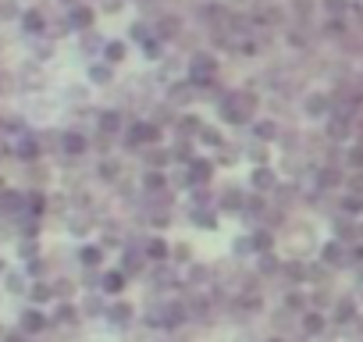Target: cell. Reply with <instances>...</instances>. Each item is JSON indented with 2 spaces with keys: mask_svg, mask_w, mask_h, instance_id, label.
<instances>
[{
  "mask_svg": "<svg viewBox=\"0 0 363 342\" xmlns=\"http://www.w3.org/2000/svg\"><path fill=\"white\" fill-rule=\"evenodd\" d=\"M253 114V96L249 93H235L228 96V103H224V118H232V122H242V118Z\"/></svg>",
  "mask_w": 363,
  "mask_h": 342,
  "instance_id": "obj_1",
  "label": "cell"
},
{
  "mask_svg": "<svg viewBox=\"0 0 363 342\" xmlns=\"http://www.w3.org/2000/svg\"><path fill=\"white\" fill-rule=\"evenodd\" d=\"M192 75H196V79H210V75H214V64H210V61H196Z\"/></svg>",
  "mask_w": 363,
  "mask_h": 342,
  "instance_id": "obj_2",
  "label": "cell"
},
{
  "mask_svg": "<svg viewBox=\"0 0 363 342\" xmlns=\"http://www.w3.org/2000/svg\"><path fill=\"white\" fill-rule=\"evenodd\" d=\"M132 139H135V143H143V139H157V128H150V125H139V128L132 132Z\"/></svg>",
  "mask_w": 363,
  "mask_h": 342,
  "instance_id": "obj_3",
  "label": "cell"
},
{
  "mask_svg": "<svg viewBox=\"0 0 363 342\" xmlns=\"http://www.w3.org/2000/svg\"><path fill=\"white\" fill-rule=\"evenodd\" d=\"M82 146H86V143H82V136H68V139H64V150H68V154H79Z\"/></svg>",
  "mask_w": 363,
  "mask_h": 342,
  "instance_id": "obj_4",
  "label": "cell"
},
{
  "mask_svg": "<svg viewBox=\"0 0 363 342\" xmlns=\"http://www.w3.org/2000/svg\"><path fill=\"white\" fill-rule=\"evenodd\" d=\"M114 128H121V118L118 114H107V118H103V132H114Z\"/></svg>",
  "mask_w": 363,
  "mask_h": 342,
  "instance_id": "obj_5",
  "label": "cell"
},
{
  "mask_svg": "<svg viewBox=\"0 0 363 342\" xmlns=\"http://www.w3.org/2000/svg\"><path fill=\"white\" fill-rule=\"evenodd\" d=\"M121 285H125V278H121V275H107V289L111 292H121Z\"/></svg>",
  "mask_w": 363,
  "mask_h": 342,
  "instance_id": "obj_6",
  "label": "cell"
},
{
  "mask_svg": "<svg viewBox=\"0 0 363 342\" xmlns=\"http://www.w3.org/2000/svg\"><path fill=\"white\" fill-rule=\"evenodd\" d=\"M25 328H29V332L43 328V317H39V314H29V317H25Z\"/></svg>",
  "mask_w": 363,
  "mask_h": 342,
  "instance_id": "obj_7",
  "label": "cell"
},
{
  "mask_svg": "<svg viewBox=\"0 0 363 342\" xmlns=\"http://www.w3.org/2000/svg\"><path fill=\"white\" fill-rule=\"evenodd\" d=\"M207 175H210V164H196L192 168V178H207Z\"/></svg>",
  "mask_w": 363,
  "mask_h": 342,
  "instance_id": "obj_8",
  "label": "cell"
},
{
  "mask_svg": "<svg viewBox=\"0 0 363 342\" xmlns=\"http://www.w3.org/2000/svg\"><path fill=\"white\" fill-rule=\"evenodd\" d=\"M75 22H79V25H89V22H93V14H89V11H75Z\"/></svg>",
  "mask_w": 363,
  "mask_h": 342,
  "instance_id": "obj_9",
  "label": "cell"
},
{
  "mask_svg": "<svg viewBox=\"0 0 363 342\" xmlns=\"http://www.w3.org/2000/svg\"><path fill=\"white\" fill-rule=\"evenodd\" d=\"M150 253H153V257H164V243H150Z\"/></svg>",
  "mask_w": 363,
  "mask_h": 342,
  "instance_id": "obj_10",
  "label": "cell"
},
{
  "mask_svg": "<svg viewBox=\"0 0 363 342\" xmlns=\"http://www.w3.org/2000/svg\"><path fill=\"white\" fill-rule=\"evenodd\" d=\"M82 257H86V264H96V260H100V253H96V249H86Z\"/></svg>",
  "mask_w": 363,
  "mask_h": 342,
  "instance_id": "obj_11",
  "label": "cell"
},
{
  "mask_svg": "<svg viewBox=\"0 0 363 342\" xmlns=\"http://www.w3.org/2000/svg\"><path fill=\"white\" fill-rule=\"evenodd\" d=\"M328 7H331V11H342V7H345V0H328Z\"/></svg>",
  "mask_w": 363,
  "mask_h": 342,
  "instance_id": "obj_12",
  "label": "cell"
},
{
  "mask_svg": "<svg viewBox=\"0 0 363 342\" xmlns=\"http://www.w3.org/2000/svg\"><path fill=\"white\" fill-rule=\"evenodd\" d=\"M353 189H363V175H356V178H353Z\"/></svg>",
  "mask_w": 363,
  "mask_h": 342,
  "instance_id": "obj_13",
  "label": "cell"
}]
</instances>
